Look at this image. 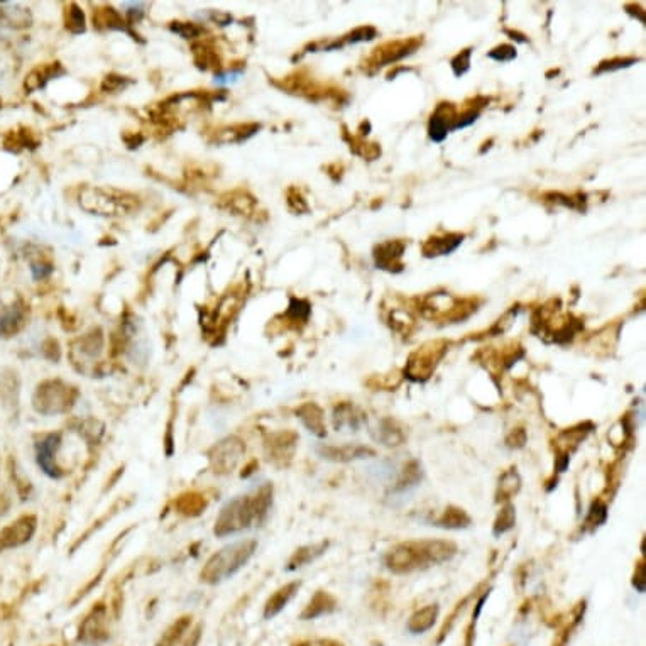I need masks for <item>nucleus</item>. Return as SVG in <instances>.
<instances>
[{
  "mask_svg": "<svg viewBox=\"0 0 646 646\" xmlns=\"http://www.w3.org/2000/svg\"><path fill=\"white\" fill-rule=\"evenodd\" d=\"M273 504V486H261L254 494H244L230 499L219 513L215 522V537L237 535L252 526H259L268 518Z\"/></svg>",
  "mask_w": 646,
  "mask_h": 646,
  "instance_id": "f257e3e1",
  "label": "nucleus"
},
{
  "mask_svg": "<svg viewBox=\"0 0 646 646\" xmlns=\"http://www.w3.org/2000/svg\"><path fill=\"white\" fill-rule=\"evenodd\" d=\"M457 553V546L442 539L406 542L394 546L385 557V565L394 573H408L413 570L443 564Z\"/></svg>",
  "mask_w": 646,
  "mask_h": 646,
  "instance_id": "f03ea898",
  "label": "nucleus"
},
{
  "mask_svg": "<svg viewBox=\"0 0 646 646\" xmlns=\"http://www.w3.org/2000/svg\"><path fill=\"white\" fill-rule=\"evenodd\" d=\"M256 539H239L223 546L222 550L212 555L200 572V580L203 584H220L230 579L241 569L246 567L247 562L256 553Z\"/></svg>",
  "mask_w": 646,
  "mask_h": 646,
  "instance_id": "7ed1b4c3",
  "label": "nucleus"
},
{
  "mask_svg": "<svg viewBox=\"0 0 646 646\" xmlns=\"http://www.w3.org/2000/svg\"><path fill=\"white\" fill-rule=\"evenodd\" d=\"M78 393L75 387L62 381H46L37 387L34 394V406L41 415L53 416L66 413L75 405Z\"/></svg>",
  "mask_w": 646,
  "mask_h": 646,
  "instance_id": "20e7f679",
  "label": "nucleus"
},
{
  "mask_svg": "<svg viewBox=\"0 0 646 646\" xmlns=\"http://www.w3.org/2000/svg\"><path fill=\"white\" fill-rule=\"evenodd\" d=\"M134 196L119 195L116 192H105L100 188H86L80 195V205L89 212L100 215H120L134 207Z\"/></svg>",
  "mask_w": 646,
  "mask_h": 646,
  "instance_id": "39448f33",
  "label": "nucleus"
},
{
  "mask_svg": "<svg viewBox=\"0 0 646 646\" xmlns=\"http://www.w3.org/2000/svg\"><path fill=\"white\" fill-rule=\"evenodd\" d=\"M110 640L109 609L104 602H98L85 616L78 628V643L85 646H102Z\"/></svg>",
  "mask_w": 646,
  "mask_h": 646,
  "instance_id": "423d86ee",
  "label": "nucleus"
},
{
  "mask_svg": "<svg viewBox=\"0 0 646 646\" xmlns=\"http://www.w3.org/2000/svg\"><path fill=\"white\" fill-rule=\"evenodd\" d=\"M246 452V445L239 436H227L208 452L212 469L215 474H229L235 469Z\"/></svg>",
  "mask_w": 646,
  "mask_h": 646,
  "instance_id": "0eeeda50",
  "label": "nucleus"
},
{
  "mask_svg": "<svg viewBox=\"0 0 646 646\" xmlns=\"http://www.w3.org/2000/svg\"><path fill=\"white\" fill-rule=\"evenodd\" d=\"M62 447V433H49L36 443L37 465L51 479H62L66 476V470L58 465L56 452Z\"/></svg>",
  "mask_w": 646,
  "mask_h": 646,
  "instance_id": "6e6552de",
  "label": "nucleus"
},
{
  "mask_svg": "<svg viewBox=\"0 0 646 646\" xmlns=\"http://www.w3.org/2000/svg\"><path fill=\"white\" fill-rule=\"evenodd\" d=\"M317 452L322 459L332 462H352L360 461V459L374 457L376 455L372 448L364 445H322L317 448Z\"/></svg>",
  "mask_w": 646,
  "mask_h": 646,
  "instance_id": "1a4fd4ad",
  "label": "nucleus"
},
{
  "mask_svg": "<svg viewBox=\"0 0 646 646\" xmlns=\"http://www.w3.org/2000/svg\"><path fill=\"white\" fill-rule=\"evenodd\" d=\"M34 531H36V518L34 516H24V518L17 519L0 535V548H10V546H19L29 542Z\"/></svg>",
  "mask_w": 646,
  "mask_h": 646,
  "instance_id": "9d476101",
  "label": "nucleus"
},
{
  "mask_svg": "<svg viewBox=\"0 0 646 646\" xmlns=\"http://www.w3.org/2000/svg\"><path fill=\"white\" fill-rule=\"evenodd\" d=\"M296 416L302 420V423L305 425L306 430L313 433L315 436L323 439V436L326 435L325 416H323L320 406H317L315 403H306V405L299 406V408L296 409Z\"/></svg>",
  "mask_w": 646,
  "mask_h": 646,
  "instance_id": "9b49d317",
  "label": "nucleus"
},
{
  "mask_svg": "<svg viewBox=\"0 0 646 646\" xmlns=\"http://www.w3.org/2000/svg\"><path fill=\"white\" fill-rule=\"evenodd\" d=\"M299 585H302L299 582H290V584H286V585H283V587L277 589L275 594H273L271 598L268 599V602H266L264 618L266 619H273L275 616L279 614L281 611H283L284 607L290 604V600L295 598L296 592H298V589H299Z\"/></svg>",
  "mask_w": 646,
  "mask_h": 646,
  "instance_id": "f8f14e48",
  "label": "nucleus"
},
{
  "mask_svg": "<svg viewBox=\"0 0 646 646\" xmlns=\"http://www.w3.org/2000/svg\"><path fill=\"white\" fill-rule=\"evenodd\" d=\"M335 609L337 600L333 599V596H330L329 592L325 591H318L317 594L311 598L310 602H308V606L305 607V611H303L299 618L308 621V619H317L320 618V616L333 613Z\"/></svg>",
  "mask_w": 646,
  "mask_h": 646,
  "instance_id": "ddd939ff",
  "label": "nucleus"
},
{
  "mask_svg": "<svg viewBox=\"0 0 646 646\" xmlns=\"http://www.w3.org/2000/svg\"><path fill=\"white\" fill-rule=\"evenodd\" d=\"M326 548H329V542L317 543V545L302 546V548H298L295 553L291 555L290 562H288L286 570H290V572H293V570H298V569L305 567V565L310 564V562L317 560V558L320 557V555L325 553V550H326Z\"/></svg>",
  "mask_w": 646,
  "mask_h": 646,
  "instance_id": "4468645a",
  "label": "nucleus"
},
{
  "mask_svg": "<svg viewBox=\"0 0 646 646\" xmlns=\"http://www.w3.org/2000/svg\"><path fill=\"white\" fill-rule=\"evenodd\" d=\"M207 508V499L200 492H185L174 499V509L183 516H199Z\"/></svg>",
  "mask_w": 646,
  "mask_h": 646,
  "instance_id": "2eb2a0df",
  "label": "nucleus"
},
{
  "mask_svg": "<svg viewBox=\"0 0 646 646\" xmlns=\"http://www.w3.org/2000/svg\"><path fill=\"white\" fill-rule=\"evenodd\" d=\"M436 616H439V606L423 607V609H420L412 616L408 622V629L415 634L425 633V631L430 629L435 625Z\"/></svg>",
  "mask_w": 646,
  "mask_h": 646,
  "instance_id": "dca6fc26",
  "label": "nucleus"
},
{
  "mask_svg": "<svg viewBox=\"0 0 646 646\" xmlns=\"http://www.w3.org/2000/svg\"><path fill=\"white\" fill-rule=\"evenodd\" d=\"M190 625H192V616H183V618L176 619V621L163 633V636L159 638L156 646H176L181 641V638H183V634L190 629Z\"/></svg>",
  "mask_w": 646,
  "mask_h": 646,
  "instance_id": "f3484780",
  "label": "nucleus"
},
{
  "mask_svg": "<svg viewBox=\"0 0 646 646\" xmlns=\"http://www.w3.org/2000/svg\"><path fill=\"white\" fill-rule=\"evenodd\" d=\"M470 524V518L465 511L461 508L450 506L445 509L442 516L435 522V526L448 528V530H461V528H467Z\"/></svg>",
  "mask_w": 646,
  "mask_h": 646,
  "instance_id": "a211bd4d",
  "label": "nucleus"
},
{
  "mask_svg": "<svg viewBox=\"0 0 646 646\" xmlns=\"http://www.w3.org/2000/svg\"><path fill=\"white\" fill-rule=\"evenodd\" d=\"M22 320H24V308L17 305L10 306L9 310L0 315V335L16 333L24 323Z\"/></svg>",
  "mask_w": 646,
  "mask_h": 646,
  "instance_id": "6ab92c4d",
  "label": "nucleus"
},
{
  "mask_svg": "<svg viewBox=\"0 0 646 646\" xmlns=\"http://www.w3.org/2000/svg\"><path fill=\"white\" fill-rule=\"evenodd\" d=\"M421 476H423V472H421L420 463L416 461L409 462L408 465H405V469H403L401 477L398 479L396 486H394V492L408 491L409 488H413V486H416L418 482L421 481Z\"/></svg>",
  "mask_w": 646,
  "mask_h": 646,
  "instance_id": "aec40b11",
  "label": "nucleus"
},
{
  "mask_svg": "<svg viewBox=\"0 0 646 646\" xmlns=\"http://www.w3.org/2000/svg\"><path fill=\"white\" fill-rule=\"evenodd\" d=\"M376 439L387 447H398L401 445L403 440H405V435H403V432L394 425V421L382 420L381 423H379L378 436H376Z\"/></svg>",
  "mask_w": 646,
  "mask_h": 646,
  "instance_id": "412c9836",
  "label": "nucleus"
},
{
  "mask_svg": "<svg viewBox=\"0 0 646 646\" xmlns=\"http://www.w3.org/2000/svg\"><path fill=\"white\" fill-rule=\"evenodd\" d=\"M360 421H362V418L356 415L354 408H351L349 405L337 406L335 413H333V425H335L337 430H342L344 427L357 430L360 427Z\"/></svg>",
  "mask_w": 646,
  "mask_h": 646,
  "instance_id": "4be33fe9",
  "label": "nucleus"
},
{
  "mask_svg": "<svg viewBox=\"0 0 646 646\" xmlns=\"http://www.w3.org/2000/svg\"><path fill=\"white\" fill-rule=\"evenodd\" d=\"M515 511H516V509H515V506H513V504H506V506L501 509V513L497 515L496 523H494V535H496V537H499V535H504L506 531L511 530V528H515V523H516V513Z\"/></svg>",
  "mask_w": 646,
  "mask_h": 646,
  "instance_id": "5701e85b",
  "label": "nucleus"
},
{
  "mask_svg": "<svg viewBox=\"0 0 646 646\" xmlns=\"http://www.w3.org/2000/svg\"><path fill=\"white\" fill-rule=\"evenodd\" d=\"M522 488V481H519L518 472L515 469H511L509 472L504 474L499 481V492L501 497L499 499H509L513 494H516Z\"/></svg>",
  "mask_w": 646,
  "mask_h": 646,
  "instance_id": "b1692460",
  "label": "nucleus"
},
{
  "mask_svg": "<svg viewBox=\"0 0 646 646\" xmlns=\"http://www.w3.org/2000/svg\"><path fill=\"white\" fill-rule=\"evenodd\" d=\"M80 344H82V349H80V351H82L83 354L89 357H95L102 352V347H104V337H102L100 330H93L92 333L83 337V340H80Z\"/></svg>",
  "mask_w": 646,
  "mask_h": 646,
  "instance_id": "393cba45",
  "label": "nucleus"
},
{
  "mask_svg": "<svg viewBox=\"0 0 646 646\" xmlns=\"http://www.w3.org/2000/svg\"><path fill=\"white\" fill-rule=\"evenodd\" d=\"M124 508H125V503H124V499H122V501H119V503H116V504H113V506H112V508H110V511L107 513V515H105V516H102V518H100V519H98V522H97V523H93V526H92V528H90V530H89V531H86V533H85V535H83V538H80V539H78V542H77V545H75V546H73V550H75V548H77V546H78V545H82V543H83V542H85V539H89V537H90V535H92V533H93V531H97V530H98V528H102V526H104V523H107V522H110V519H112V518H113V516H116V515H117V513H119V511H122V509H124Z\"/></svg>",
  "mask_w": 646,
  "mask_h": 646,
  "instance_id": "a878e982",
  "label": "nucleus"
},
{
  "mask_svg": "<svg viewBox=\"0 0 646 646\" xmlns=\"http://www.w3.org/2000/svg\"><path fill=\"white\" fill-rule=\"evenodd\" d=\"M606 518H607L606 504L600 503V501H596V503L591 506V511H589L587 522H585V524H587V526H600V524L606 522Z\"/></svg>",
  "mask_w": 646,
  "mask_h": 646,
  "instance_id": "bb28decb",
  "label": "nucleus"
},
{
  "mask_svg": "<svg viewBox=\"0 0 646 646\" xmlns=\"http://www.w3.org/2000/svg\"><path fill=\"white\" fill-rule=\"evenodd\" d=\"M66 22H68L66 28L70 29L71 33H82L83 29H85V19H83V12L78 9L77 6L70 7Z\"/></svg>",
  "mask_w": 646,
  "mask_h": 646,
  "instance_id": "cd10ccee",
  "label": "nucleus"
},
{
  "mask_svg": "<svg viewBox=\"0 0 646 646\" xmlns=\"http://www.w3.org/2000/svg\"><path fill=\"white\" fill-rule=\"evenodd\" d=\"M447 131H448V127H447L445 120H443L442 117H439V116L432 117V122H430V138H432L433 140H436V142H440V140L445 139V138H447Z\"/></svg>",
  "mask_w": 646,
  "mask_h": 646,
  "instance_id": "c85d7f7f",
  "label": "nucleus"
},
{
  "mask_svg": "<svg viewBox=\"0 0 646 646\" xmlns=\"http://www.w3.org/2000/svg\"><path fill=\"white\" fill-rule=\"evenodd\" d=\"M174 24H176V26H173L174 31H176L178 34H181V36L186 37V39L201 33V29L196 28L195 24H183V22H174Z\"/></svg>",
  "mask_w": 646,
  "mask_h": 646,
  "instance_id": "c756f323",
  "label": "nucleus"
},
{
  "mask_svg": "<svg viewBox=\"0 0 646 646\" xmlns=\"http://www.w3.org/2000/svg\"><path fill=\"white\" fill-rule=\"evenodd\" d=\"M633 585L640 592H645V562H640V564H638L636 573H634V579H633Z\"/></svg>",
  "mask_w": 646,
  "mask_h": 646,
  "instance_id": "7c9ffc66",
  "label": "nucleus"
},
{
  "mask_svg": "<svg viewBox=\"0 0 646 646\" xmlns=\"http://www.w3.org/2000/svg\"><path fill=\"white\" fill-rule=\"evenodd\" d=\"M296 646H342V643L333 640H311L303 641V643H298Z\"/></svg>",
  "mask_w": 646,
  "mask_h": 646,
  "instance_id": "2f4dec72",
  "label": "nucleus"
},
{
  "mask_svg": "<svg viewBox=\"0 0 646 646\" xmlns=\"http://www.w3.org/2000/svg\"><path fill=\"white\" fill-rule=\"evenodd\" d=\"M201 629H203V626L199 625L196 626L195 629L192 631V633H190V638H188V641H186L185 646H196L200 643V638H201Z\"/></svg>",
  "mask_w": 646,
  "mask_h": 646,
  "instance_id": "473e14b6",
  "label": "nucleus"
}]
</instances>
